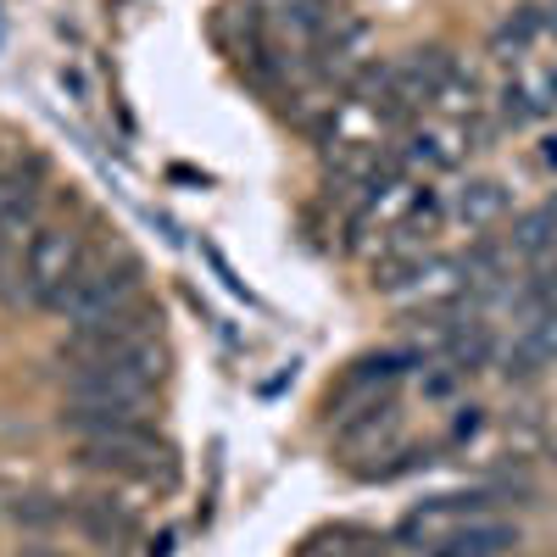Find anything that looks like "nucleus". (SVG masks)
<instances>
[{"label":"nucleus","mask_w":557,"mask_h":557,"mask_svg":"<svg viewBox=\"0 0 557 557\" xmlns=\"http://www.w3.org/2000/svg\"><path fill=\"white\" fill-rule=\"evenodd\" d=\"M139 301V262L112 240V246H89V257L78 262V273L62 285V296L51 301L57 318H67L73 330L78 323H96L107 312H123Z\"/></svg>","instance_id":"nucleus-1"},{"label":"nucleus","mask_w":557,"mask_h":557,"mask_svg":"<svg viewBox=\"0 0 557 557\" xmlns=\"http://www.w3.org/2000/svg\"><path fill=\"white\" fill-rule=\"evenodd\" d=\"M89 257V240L84 228L67 223V218H51L34 235L28 257H23V273H17V301L12 307H45L51 312V301L62 296V285L78 273V262Z\"/></svg>","instance_id":"nucleus-2"},{"label":"nucleus","mask_w":557,"mask_h":557,"mask_svg":"<svg viewBox=\"0 0 557 557\" xmlns=\"http://www.w3.org/2000/svg\"><path fill=\"white\" fill-rule=\"evenodd\" d=\"M162 351L157 341V312L151 307H123V312H107L96 323H78L73 341L62 346V357L73 368H101V362H128V357H151Z\"/></svg>","instance_id":"nucleus-3"},{"label":"nucleus","mask_w":557,"mask_h":557,"mask_svg":"<svg viewBox=\"0 0 557 557\" xmlns=\"http://www.w3.org/2000/svg\"><path fill=\"white\" fill-rule=\"evenodd\" d=\"M78 457L89 469H107L123 480H157L173 469V451L146 430V424H101L78 435Z\"/></svg>","instance_id":"nucleus-4"},{"label":"nucleus","mask_w":557,"mask_h":557,"mask_svg":"<svg viewBox=\"0 0 557 557\" xmlns=\"http://www.w3.org/2000/svg\"><path fill=\"white\" fill-rule=\"evenodd\" d=\"M485 507H491L485 496H435V502H424V507H412V513L401 519V530H396V535H401L407 546H435V552H441L462 524L480 519Z\"/></svg>","instance_id":"nucleus-5"},{"label":"nucleus","mask_w":557,"mask_h":557,"mask_svg":"<svg viewBox=\"0 0 557 557\" xmlns=\"http://www.w3.org/2000/svg\"><path fill=\"white\" fill-rule=\"evenodd\" d=\"M396 435H401V412H396L391 401H368V407L346 412L341 430H335V441H341V451H346L351 462H362V457H391V451H396Z\"/></svg>","instance_id":"nucleus-6"},{"label":"nucleus","mask_w":557,"mask_h":557,"mask_svg":"<svg viewBox=\"0 0 557 557\" xmlns=\"http://www.w3.org/2000/svg\"><path fill=\"white\" fill-rule=\"evenodd\" d=\"M502 362H507L513 380H530V374H541V368H552L557 362V312L535 318V323H519V335H513V346H507Z\"/></svg>","instance_id":"nucleus-7"},{"label":"nucleus","mask_w":557,"mask_h":557,"mask_svg":"<svg viewBox=\"0 0 557 557\" xmlns=\"http://www.w3.org/2000/svg\"><path fill=\"white\" fill-rule=\"evenodd\" d=\"M502 212H507V184L502 178H469L451 196V218L469 223V228H491Z\"/></svg>","instance_id":"nucleus-8"},{"label":"nucleus","mask_w":557,"mask_h":557,"mask_svg":"<svg viewBox=\"0 0 557 557\" xmlns=\"http://www.w3.org/2000/svg\"><path fill=\"white\" fill-rule=\"evenodd\" d=\"M507 546H513V530L491 524V519L480 513V519H469V524H462V530L441 546V557H502Z\"/></svg>","instance_id":"nucleus-9"},{"label":"nucleus","mask_w":557,"mask_h":557,"mask_svg":"<svg viewBox=\"0 0 557 557\" xmlns=\"http://www.w3.org/2000/svg\"><path fill=\"white\" fill-rule=\"evenodd\" d=\"M73 519L96 535V541H128L134 535V513L123 502H112V496H84L78 507H73Z\"/></svg>","instance_id":"nucleus-10"},{"label":"nucleus","mask_w":557,"mask_h":557,"mask_svg":"<svg viewBox=\"0 0 557 557\" xmlns=\"http://www.w3.org/2000/svg\"><path fill=\"white\" fill-rule=\"evenodd\" d=\"M446 357H451L457 374L480 368V362L491 357V330H485L480 318H457V323H446Z\"/></svg>","instance_id":"nucleus-11"},{"label":"nucleus","mask_w":557,"mask_h":557,"mask_svg":"<svg viewBox=\"0 0 557 557\" xmlns=\"http://www.w3.org/2000/svg\"><path fill=\"white\" fill-rule=\"evenodd\" d=\"M441 117H451V123H469V117H480V78L474 73H462V67H451V78L435 89V101H430Z\"/></svg>","instance_id":"nucleus-12"},{"label":"nucleus","mask_w":557,"mask_h":557,"mask_svg":"<svg viewBox=\"0 0 557 557\" xmlns=\"http://www.w3.org/2000/svg\"><path fill=\"white\" fill-rule=\"evenodd\" d=\"M546 246H557V201H546L513 223V257H541Z\"/></svg>","instance_id":"nucleus-13"},{"label":"nucleus","mask_w":557,"mask_h":557,"mask_svg":"<svg viewBox=\"0 0 557 557\" xmlns=\"http://www.w3.org/2000/svg\"><path fill=\"white\" fill-rule=\"evenodd\" d=\"M301 557H385V546L374 535H362V530H335V535L307 541Z\"/></svg>","instance_id":"nucleus-14"},{"label":"nucleus","mask_w":557,"mask_h":557,"mask_svg":"<svg viewBox=\"0 0 557 557\" xmlns=\"http://www.w3.org/2000/svg\"><path fill=\"white\" fill-rule=\"evenodd\" d=\"M535 34H541V17H535V12H513V17H507V23L496 28V39H491V45H496V57L513 62V57H524V51H530V39H535Z\"/></svg>","instance_id":"nucleus-15"},{"label":"nucleus","mask_w":557,"mask_h":557,"mask_svg":"<svg viewBox=\"0 0 557 557\" xmlns=\"http://www.w3.org/2000/svg\"><path fill=\"white\" fill-rule=\"evenodd\" d=\"M12 513H17L23 524H57V519H67V507H62L57 496H17Z\"/></svg>","instance_id":"nucleus-16"},{"label":"nucleus","mask_w":557,"mask_h":557,"mask_svg":"<svg viewBox=\"0 0 557 557\" xmlns=\"http://www.w3.org/2000/svg\"><path fill=\"white\" fill-rule=\"evenodd\" d=\"M541 168H557V134L541 139Z\"/></svg>","instance_id":"nucleus-17"},{"label":"nucleus","mask_w":557,"mask_h":557,"mask_svg":"<svg viewBox=\"0 0 557 557\" xmlns=\"http://www.w3.org/2000/svg\"><path fill=\"white\" fill-rule=\"evenodd\" d=\"M23 557H67V546H28Z\"/></svg>","instance_id":"nucleus-18"}]
</instances>
